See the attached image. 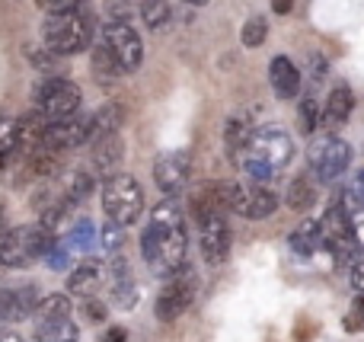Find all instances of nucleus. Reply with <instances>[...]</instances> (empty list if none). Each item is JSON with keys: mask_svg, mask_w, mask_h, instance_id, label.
<instances>
[{"mask_svg": "<svg viewBox=\"0 0 364 342\" xmlns=\"http://www.w3.org/2000/svg\"><path fill=\"white\" fill-rule=\"evenodd\" d=\"M294 157V141L284 128H256V134L250 138L246 151L240 154L237 166L252 179V183L265 186L284 170Z\"/></svg>", "mask_w": 364, "mask_h": 342, "instance_id": "1", "label": "nucleus"}, {"mask_svg": "<svg viewBox=\"0 0 364 342\" xmlns=\"http://www.w3.org/2000/svg\"><path fill=\"white\" fill-rule=\"evenodd\" d=\"M186 224H179V228H151L147 224L144 234H141V253H144L147 266L164 279L176 275L186 266Z\"/></svg>", "mask_w": 364, "mask_h": 342, "instance_id": "2", "label": "nucleus"}, {"mask_svg": "<svg viewBox=\"0 0 364 342\" xmlns=\"http://www.w3.org/2000/svg\"><path fill=\"white\" fill-rule=\"evenodd\" d=\"M55 240L58 237H51L48 230H42L38 224L6 230V234L0 237V266H6V269L29 266V262L42 260Z\"/></svg>", "mask_w": 364, "mask_h": 342, "instance_id": "3", "label": "nucleus"}, {"mask_svg": "<svg viewBox=\"0 0 364 342\" xmlns=\"http://www.w3.org/2000/svg\"><path fill=\"white\" fill-rule=\"evenodd\" d=\"M42 38H45V48L55 51V55H74V51H83L90 45L93 29H90V19L80 10L58 13V16H45Z\"/></svg>", "mask_w": 364, "mask_h": 342, "instance_id": "4", "label": "nucleus"}, {"mask_svg": "<svg viewBox=\"0 0 364 342\" xmlns=\"http://www.w3.org/2000/svg\"><path fill=\"white\" fill-rule=\"evenodd\" d=\"M102 208H106L109 221L122 224V228L138 221L144 211V192L134 183V176H122V173L109 176L102 183Z\"/></svg>", "mask_w": 364, "mask_h": 342, "instance_id": "5", "label": "nucleus"}, {"mask_svg": "<svg viewBox=\"0 0 364 342\" xmlns=\"http://www.w3.org/2000/svg\"><path fill=\"white\" fill-rule=\"evenodd\" d=\"M307 164H310V173L316 176V183H333L352 164V144L336 138V134H320L316 141H310Z\"/></svg>", "mask_w": 364, "mask_h": 342, "instance_id": "6", "label": "nucleus"}, {"mask_svg": "<svg viewBox=\"0 0 364 342\" xmlns=\"http://www.w3.org/2000/svg\"><path fill=\"white\" fill-rule=\"evenodd\" d=\"M80 87L74 80H64V77H45L36 87V106L48 115V122L74 119L77 109H80Z\"/></svg>", "mask_w": 364, "mask_h": 342, "instance_id": "7", "label": "nucleus"}, {"mask_svg": "<svg viewBox=\"0 0 364 342\" xmlns=\"http://www.w3.org/2000/svg\"><path fill=\"white\" fill-rule=\"evenodd\" d=\"M278 196L259 183H227V211L250 221H262V218L275 215Z\"/></svg>", "mask_w": 364, "mask_h": 342, "instance_id": "8", "label": "nucleus"}, {"mask_svg": "<svg viewBox=\"0 0 364 342\" xmlns=\"http://www.w3.org/2000/svg\"><path fill=\"white\" fill-rule=\"evenodd\" d=\"M195 292H198V275H195V269L182 266L179 272L170 275L166 285L160 288V294H157V320L170 324V320L182 317V314L188 311V304L195 301Z\"/></svg>", "mask_w": 364, "mask_h": 342, "instance_id": "9", "label": "nucleus"}, {"mask_svg": "<svg viewBox=\"0 0 364 342\" xmlns=\"http://www.w3.org/2000/svg\"><path fill=\"white\" fill-rule=\"evenodd\" d=\"M102 42L109 45L115 58H119L122 70H138L141 61H144V45H141L138 32L132 29L128 23H109L102 29Z\"/></svg>", "mask_w": 364, "mask_h": 342, "instance_id": "10", "label": "nucleus"}, {"mask_svg": "<svg viewBox=\"0 0 364 342\" xmlns=\"http://www.w3.org/2000/svg\"><path fill=\"white\" fill-rule=\"evenodd\" d=\"M90 138H93V115H74V119H64V122H51L42 144L61 154V151H70V147H80Z\"/></svg>", "mask_w": 364, "mask_h": 342, "instance_id": "11", "label": "nucleus"}, {"mask_svg": "<svg viewBox=\"0 0 364 342\" xmlns=\"http://www.w3.org/2000/svg\"><path fill=\"white\" fill-rule=\"evenodd\" d=\"M201 230V256H205L211 266H220L230 253V228H227L224 215H208L198 221Z\"/></svg>", "mask_w": 364, "mask_h": 342, "instance_id": "12", "label": "nucleus"}, {"mask_svg": "<svg viewBox=\"0 0 364 342\" xmlns=\"http://www.w3.org/2000/svg\"><path fill=\"white\" fill-rule=\"evenodd\" d=\"M154 179H157L164 196H176L182 186L188 183V157L182 151L160 154L157 164H154Z\"/></svg>", "mask_w": 364, "mask_h": 342, "instance_id": "13", "label": "nucleus"}, {"mask_svg": "<svg viewBox=\"0 0 364 342\" xmlns=\"http://www.w3.org/2000/svg\"><path fill=\"white\" fill-rule=\"evenodd\" d=\"M38 307L36 288L23 285V288H0V320L4 324H19V320L32 317Z\"/></svg>", "mask_w": 364, "mask_h": 342, "instance_id": "14", "label": "nucleus"}, {"mask_svg": "<svg viewBox=\"0 0 364 342\" xmlns=\"http://www.w3.org/2000/svg\"><path fill=\"white\" fill-rule=\"evenodd\" d=\"M269 77H272V90L278 100H294L301 93V70L291 64V58L278 55L269 64Z\"/></svg>", "mask_w": 364, "mask_h": 342, "instance_id": "15", "label": "nucleus"}, {"mask_svg": "<svg viewBox=\"0 0 364 342\" xmlns=\"http://www.w3.org/2000/svg\"><path fill=\"white\" fill-rule=\"evenodd\" d=\"M100 279H102V269H100V260H83L80 266L70 272L68 279V292L77 294V298H93L96 288H100Z\"/></svg>", "mask_w": 364, "mask_h": 342, "instance_id": "16", "label": "nucleus"}, {"mask_svg": "<svg viewBox=\"0 0 364 342\" xmlns=\"http://www.w3.org/2000/svg\"><path fill=\"white\" fill-rule=\"evenodd\" d=\"M252 134H256V128H252L250 112L230 115V122H227V132H224V144H227V154L233 157V164H237L240 154L246 151V144H250Z\"/></svg>", "mask_w": 364, "mask_h": 342, "instance_id": "17", "label": "nucleus"}, {"mask_svg": "<svg viewBox=\"0 0 364 342\" xmlns=\"http://www.w3.org/2000/svg\"><path fill=\"white\" fill-rule=\"evenodd\" d=\"M125 157V144H122L119 134H106V138H96L93 141V166L106 176H115V166L122 164Z\"/></svg>", "mask_w": 364, "mask_h": 342, "instance_id": "18", "label": "nucleus"}, {"mask_svg": "<svg viewBox=\"0 0 364 342\" xmlns=\"http://www.w3.org/2000/svg\"><path fill=\"white\" fill-rule=\"evenodd\" d=\"M352 106H355V93H352V87H336L333 93H329V100H326V106H323V128H336V125H342V122L352 115Z\"/></svg>", "mask_w": 364, "mask_h": 342, "instance_id": "19", "label": "nucleus"}, {"mask_svg": "<svg viewBox=\"0 0 364 342\" xmlns=\"http://www.w3.org/2000/svg\"><path fill=\"white\" fill-rule=\"evenodd\" d=\"M90 70H93L96 83H115L122 74H125V70H122V64H119V58L109 51L106 42H96L93 45V55H90Z\"/></svg>", "mask_w": 364, "mask_h": 342, "instance_id": "20", "label": "nucleus"}, {"mask_svg": "<svg viewBox=\"0 0 364 342\" xmlns=\"http://www.w3.org/2000/svg\"><path fill=\"white\" fill-rule=\"evenodd\" d=\"M16 125H19V147H32V151H36V147L42 144V138H45L51 122L42 109H32V112H26L23 119H16Z\"/></svg>", "mask_w": 364, "mask_h": 342, "instance_id": "21", "label": "nucleus"}, {"mask_svg": "<svg viewBox=\"0 0 364 342\" xmlns=\"http://www.w3.org/2000/svg\"><path fill=\"white\" fill-rule=\"evenodd\" d=\"M291 211H307L316 205V176L314 173H301L294 183L288 186V196H284Z\"/></svg>", "mask_w": 364, "mask_h": 342, "instance_id": "22", "label": "nucleus"}, {"mask_svg": "<svg viewBox=\"0 0 364 342\" xmlns=\"http://www.w3.org/2000/svg\"><path fill=\"white\" fill-rule=\"evenodd\" d=\"M36 336H38V342H77V339H80V326H77L70 317L38 320V324H36Z\"/></svg>", "mask_w": 364, "mask_h": 342, "instance_id": "23", "label": "nucleus"}, {"mask_svg": "<svg viewBox=\"0 0 364 342\" xmlns=\"http://www.w3.org/2000/svg\"><path fill=\"white\" fill-rule=\"evenodd\" d=\"M291 250H294L297 256H304V260H307V256H314L316 250L323 247V234H320V221H304L301 228L294 230V234H291Z\"/></svg>", "mask_w": 364, "mask_h": 342, "instance_id": "24", "label": "nucleus"}, {"mask_svg": "<svg viewBox=\"0 0 364 342\" xmlns=\"http://www.w3.org/2000/svg\"><path fill=\"white\" fill-rule=\"evenodd\" d=\"M122 122H125V112H122V106H115V102H109V106H100V112L93 115V138L119 134Z\"/></svg>", "mask_w": 364, "mask_h": 342, "instance_id": "25", "label": "nucleus"}, {"mask_svg": "<svg viewBox=\"0 0 364 342\" xmlns=\"http://www.w3.org/2000/svg\"><path fill=\"white\" fill-rule=\"evenodd\" d=\"M100 243V230L93 228V221L90 218H80V221L70 228V234H68V247L70 250H83V253H90V250Z\"/></svg>", "mask_w": 364, "mask_h": 342, "instance_id": "26", "label": "nucleus"}, {"mask_svg": "<svg viewBox=\"0 0 364 342\" xmlns=\"http://www.w3.org/2000/svg\"><path fill=\"white\" fill-rule=\"evenodd\" d=\"M70 298L68 294H48V298L38 301L36 307V320H61V317H70Z\"/></svg>", "mask_w": 364, "mask_h": 342, "instance_id": "27", "label": "nucleus"}, {"mask_svg": "<svg viewBox=\"0 0 364 342\" xmlns=\"http://www.w3.org/2000/svg\"><path fill=\"white\" fill-rule=\"evenodd\" d=\"M93 186H96V183H93V176H90L87 170H77L74 176L68 179V186H64V196H61V198L70 205V208H74L77 202H83V198L93 192Z\"/></svg>", "mask_w": 364, "mask_h": 342, "instance_id": "28", "label": "nucleus"}, {"mask_svg": "<svg viewBox=\"0 0 364 342\" xmlns=\"http://www.w3.org/2000/svg\"><path fill=\"white\" fill-rule=\"evenodd\" d=\"M29 166H32V173H36V176L51 179V176L58 173V151H51V147L38 144L36 151L29 154Z\"/></svg>", "mask_w": 364, "mask_h": 342, "instance_id": "29", "label": "nucleus"}, {"mask_svg": "<svg viewBox=\"0 0 364 342\" xmlns=\"http://www.w3.org/2000/svg\"><path fill=\"white\" fill-rule=\"evenodd\" d=\"M182 221V208L176 205V198H164L157 208L151 211V228H179Z\"/></svg>", "mask_w": 364, "mask_h": 342, "instance_id": "30", "label": "nucleus"}, {"mask_svg": "<svg viewBox=\"0 0 364 342\" xmlns=\"http://www.w3.org/2000/svg\"><path fill=\"white\" fill-rule=\"evenodd\" d=\"M125 228H122V224H115V221H106L100 228V247L106 250V253H122V250H125Z\"/></svg>", "mask_w": 364, "mask_h": 342, "instance_id": "31", "label": "nucleus"}, {"mask_svg": "<svg viewBox=\"0 0 364 342\" xmlns=\"http://www.w3.org/2000/svg\"><path fill=\"white\" fill-rule=\"evenodd\" d=\"M170 4L166 0H144V6H141V19H144L151 29H160L164 23H170Z\"/></svg>", "mask_w": 364, "mask_h": 342, "instance_id": "32", "label": "nucleus"}, {"mask_svg": "<svg viewBox=\"0 0 364 342\" xmlns=\"http://www.w3.org/2000/svg\"><path fill=\"white\" fill-rule=\"evenodd\" d=\"M112 298H115V304L125 307V311H132V307L138 304V285H134L132 275L112 282Z\"/></svg>", "mask_w": 364, "mask_h": 342, "instance_id": "33", "label": "nucleus"}, {"mask_svg": "<svg viewBox=\"0 0 364 342\" xmlns=\"http://www.w3.org/2000/svg\"><path fill=\"white\" fill-rule=\"evenodd\" d=\"M16 147H19V125H16V119L0 115V157H10Z\"/></svg>", "mask_w": 364, "mask_h": 342, "instance_id": "34", "label": "nucleus"}, {"mask_svg": "<svg viewBox=\"0 0 364 342\" xmlns=\"http://www.w3.org/2000/svg\"><path fill=\"white\" fill-rule=\"evenodd\" d=\"M342 208H346V215H348V221H352V234H355V243L358 247H364V205L358 202H352V198L342 192Z\"/></svg>", "mask_w": 364, "mask_h": 342, "instance_id": "35", "label": "nucleus"}, {"mask_svg": "<svg viewBox=\"0 0 364 342\" xmlns=\"http://www.w3.org/2000/svg\"><path fill=\"white\" fill-rule=\"evenodd\" d=\"M301 128L307 134H314L323 128V106H316V100H310V96L301 102Z\"/></svg>", "mask_w": 364, "mask_h": 342, "instance_id": "36", "label": "nucleus"}, {"mask_svg": "<svg viewBox=\"0 0 364 342\" xmlns=\"http://www.w3.org/2000/svg\"><path fill=\"white\" fill-rule=\"evenodd\" d=\"M265 36H269V23H265L262 16L246 19V26H243V45L246 48H259V45L265 42Z\"/></svg>", "mask_w": 364, "mask_h": 342, "instance_id": "37", "label": "nucleus"}, {"mask_svg": "<svg viewBox=\"0 0 364 342\" xmlns=\"http://www.w3.org/2000/svg\"><path fill=\"white\" fill-rule=\"evenodd\" d=\"M45 262H48V269H55V272H64V269L70 266V247L68 243H51V250L45 253Z\"/></svg>", "mask_w": 364, "mask_h": 342, "instance_id": "38", "label": "nucleus"}, {"mask_svg": "<svg viewBox=\"0 0 364 342\" xmlns=\"http://www.w3.org/2000/svg\"><path fill=\"white\" fill-rule=\"evenodd\" d=\"M26 55H29V61L36 64L38 70H45V74H48V70H58V61H55V51H48V48H36V45H29V48H26Z\"/></svg>", "mask_w": 364, "mask_h": 342, "instance_id": "39", "label": "nucleus"}, {"mask_svg": "<svg viewBox=\"0 0 364 342\" xmlns=\"http://www.w3.org/2000/svg\"><path fill=\"white\" fill-rule=\"evenodd\" d=\"M342 326H346L348 333H358V330H364V294H358V298L352 301V311L346 314Z\"/></svg>", "mask_w": 364, "mask_h": 342, "instance_id": "40", "label": "nucleus"}, {"mask_svg": "<svg viewBox=\"0 0 364 342\" xmlns=\"http://www.w3.org/2000/svg\"><path fill=\"white\" fill-rule=\"evenodd\" d=\"M132 4L128 0H106V16L109 23H128L132 19Z\"/></svg>", "mask_w": 364, "mask_h": 342, "instance_id": "41", "label": "nucleus"}, {"mask_svg": "<svg viewBox=\"0 0 364 342\" xmlns=\"http://www.w3.org/2000/svg\"><path fill=\"white\" fill-rule=\"evenodd\" d=\"M36 4L42 6L48 16H58V13H77L80 0H36Z\"/></svg>", "mask_w": 364, "mask_h": 342, "instance_id": "42", "label": "nucleus"}, {"mask_svg": "<svg viewBox=\"0 0 364 342\" xmlns=\"http://www.w3.org/2000/svg\"><path fill=\"white\" fill-rule=\"evenodd\" d=\"M346 196L352 198V202H358V205H364V170H358L352 176V183H348V189H346Z\"/></svg>", "mask_w": 364, "mask_h": 342, "instance_id": "43", "label": "nucleus"}, {"mask_svg": "<svg viewBox=\"0 0 364 342\" xmlns=\"http://www.w3.org/2000/svg\"><path fill=\"white\" fill-rule=\"evenodd\" d=\"M83 314H87V320H106V304L96 298H87V304H83Z\"/></svg>", "mask_w": 364, "mask_h": 342, "instance_id": "44", "label": "nucleus"}, {"mask_svg": "<svg viewBox=\"0 0 364 342\" xmlns=\"http://www.w3.org/2000/svg\"><path fill=\"white\" fill-rule=\"evenodd\" d=\"M326 70H329L326 58H323V55H310V77H314V83H320L323 77H326Z\"/></svg>", "mask_w": 364, "mask_h": 342, "instance_id": "45", "label": "nucleus"}, {"mask_svg": "<svg viewBox=\"0 0 364 342\" xmlns=\"http://www.w3.org/2000/svg\"><path fill=\"white\" fill-rule=\"evenodd\" d=\"M352 285L358 288V294H364V260L352 262Z\"/></svg>", "mask_w": 364, "mask_h": 342, "instance_id": "46", "label": "nucleus"}, {"mask_svg": "<svg viewBox=\"0 0 364 342\" xmlns=\"http://www.w3.org/2000/svg\"><path fill=\"white\" fill-rule=\"evenodd\" d=\"M125 336H128V333L122 330V326H112V330H109V333H106V336H102L100 342H125Z\"/></svg>", "mask_w": 364, "mask_h": 342, "instance_id": "47", "label": "nucleus"}, {"mask_svg": "<svg viewBox=\"0 0 364 342\" xmlns=\"http://www.w3.org/2000/svg\"><path fill=\"white\" fill-rule=\"evenodd\" d=\"M291 6H294V0H272V10H275L278 16H284V13H291Z\"/></svg>", "mask_w": 364, "mask_h": 342, "instance_id": "48", "label": "nucleus"}, {"mask_svg": "<svg viewBox=\"0 0 364 342\" xmlns=\"http://www.w3.org/2000/svg\"><path fill=\"white\" fill-rule=\"evenodd\" d=\"M0 342H23V336H16L10 330H0Z\"/></svg>", "mask_w": 364, "mask_h": 342, "instance_id": "49", "label": "nucleus"}, {"mask_svg": "<svg viewBox=\"0 0 364 342\" xmlns=\"http://www.w3.org/2000/svg\"><path fill=\"white\" fill-rule=\"evenodd\" d=\"M186 4H192V6H205L208 0H186Z\"/></svg>", "mask_w": 364, "mask_h": 342, "instance_id": "50", "label": "nucleus"}, {"mask_svg": "<svg viewBox=\"0 0 364 342\" xmlns=\"http://www.w3.org/2000/svg\"><path fill=\"white\" fill-rule=\"evenodd\" d=\"M4 269H6V266H0V279H4Z\"/></svg>", "mask_w": 364, "mask_h": 342, "instance_id": "51", "label": "nucleus"}]
</instances>
